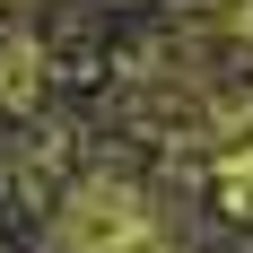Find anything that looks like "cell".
<instances>
[{
	"label": "cell",
	"mask_w": 253,
	"mask_h": 253,
	"mask_svg": "<svg viewBox=\"0 0 253 253\" xmlns=\"http://www.w3.org/2000/svg\"><path fill=\"white\" fill-rule=\"evenodd\" d=\"M61 236H70L61 253H157L166 245L157 218H149V201L123 192V183H87L70 201V218H61Z\"/></svg>",
	"instance_id": "1"
}]
</instances>
